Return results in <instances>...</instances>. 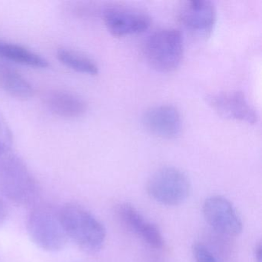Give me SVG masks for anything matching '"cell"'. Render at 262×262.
Returning a JSON list of instances; mask_svg holds the SVG:
<instances>
[{
    "label": "cell",
    "mask_w": 262,
    "mask_h": 262,
    "mask_svg": "<svg viewBox=\"0 0 262 262\" xmlns=\"http://www.w3.org/2000/svg\"><path fill=\"white\" fill-rule=\"evenodd\" d=\"M191 183L186 174L174 167L157 170L147 184V192L151 199L166 206L184 203L191 193Z\"/></svg>",
    "instance_id": "5"
},
{
    "label": "cell",
    "mask_w": 262,
    "mask_h": 262,
    "mask_svg": "<svg viewBox=\"0 0 262 262\" xmlns=\"http://www.w3.org/2000/svg\"><path fill=\"white\" fill-rule=\"evenodd\" d=\"M57 58L66 67L78 73L90 76L99 73V67L95 61L79 52L60 49L58 50Z\"/></svg>",
    "instance_id": "15"
},
{
    "label": "cell",
    "mask_w": 262,
    "mask_h": 262,
    "mask_svg": "<svg viewBox=\"0 0 262 262\" xmlns=\"http://www.w3.org/2000/svg\"><path fill=\"white\" fill-rule=\"evenodd\" d=\"M142 123L150 133L165 139L177 137L182 128L180 112L171 105H156L148 108L142 116Z\"/></svg>",
    "instance_id": "11"
},
{
    "label": "cell",
    "mask_w": 262,
    "mask_h": 262,
    "mask_svg": "<svg viewBox=\"0 0 262 262\" xmlns=\"http://www.w3.org/2000/svg\"><path fill=\"white\" fill-rule=\"evenodd\" d=\"M0 88L19 99H28L34 94L33 85L24 76L4 65H0Z\"/></svg>",
    "instance_id": "14"
},
{
    "label": "cell",
    "mask_w": 262,
    "mask_h": 262,
    "mask_svg": "<svg viewBox=\"0 0 262 262\" xmlns=\"http://www.w3.org/2000/svg\"><path fill=\"white\" fill-rule=\"evenodd\" d=\"M202 213L208 225L217 232L227 236L239 235L243 224L232 204L222 196L208 198L202 206Z\"/></svg>",
    "instance_id": "7"
},
{
    "label": "cell",
    "mask_w": 262,
    "mask_h": 262,
    "mask_svg": "<svg viewBox=\"0 0 262 262\" xmlns=\"http://www.w3.org/2000/svg\"><path fill=\"white\" fill-rule=\"evenodd\" d=\"M179 22L197 36L207 37L214 30L217 10L208 0H191L183 3L178 11Z\"/></svg>",
    "instance_id": "8"
},
{
    "label": "cell",
    "mask_w": 262,
    "mask_h": 262,
    "mask_svg": "<svg viewBox=\"0 0 262 262\" xmlns=\"http://www.w3.org/2000/svg\"><path fill=\"white\" fill-rule=\"evenodd\" d=\"M13 134L4 117L0 112V149H10L13 148Z\"/></svg>",
    "instance_id": "16"
},
{
    "label": "cell",
    "mask_w": 262,
    "mask_h": 262,
    "mask_svg": "<svg viewBox=\"0 0 262 262\" xmlns=\"http://www.w3.org/2000/svg\"><path fill=\"white\" fill-rule=\"evenodd\" d=\"M27 228L32 242L48 252L61 251L68 241L59 211L50 205H34L29 214Z\"/></svg>",
    "instance_id": "3"
},
{
    "label": "cell",
    "mask_w": 262,
    "mask_h": 262,
    "mask_svg": "<svg viewBox=\"0 0 262 262\" xmlns=\"http://www.w3.org/2000/svg\"><path fill=\"white\" fill-rule=\"evenodd\" d=\"M7 214H8V211H7V205L0 197V228L5 223L7 219Z\"/></svg>",
    "instance_id": "18"
},
{
    "label": "cell",
    "mask_w": 262,
    "mask_h": 262,
    "mask_svg": "<svg viewBox=\"0 0 262 262\" xmlns=\"http://www.w3.org/2000/svg\"><path fill=\"white\" fill-rule=\"evenodd\" d=\"M0 57L35 68H47L50 66L48 60L40 55L22 46L3 40H0Z\"/></svg>",
    "instance_id": "13"
},
{
    "label": "cell",
    "mask_w": 262,
    "mask_h": 262,
    "mask_svg": "<svg viewBox=\"0 0 262 262\" xmlns=\"http://www.w3.org/2000/svg\"><path fill=\"white\" fill-rule=\"evenodd\" d=\"M46 103L52 113L61 117H79L87 110L86 103L82 98L64 90L49 93L46 96Z\"/></svg>",
    "instance_id": "12"
},
{
    "label": "cell",
    "mask_w": 262,
    "mask_h": 262,
    "mask_svg": "<svg viewBox=\"0 0 262 262\" xmlns=\"http://www.w3.org/2000/svg\"><path fill=\"white\" fill-rule=\"evenodd\" d=\"M261 244L257 243L254 248V258L255 262H261Z\"/></svg>",
    "instance_id": "19"
},
{
    "label": "cell",
    "mask_w": 262,
    "mask_h": 262,
    "mask_svg": "<svg viewBox=\"0 0 262 262\" xmlns=\"http://www.w3.org/2000/svg\"><path fill=\"white\" fill-rule=\"evenodd\" d=\"M192 254L194 262H219L212 252L199 242L193 245Z\"/></svg>",
    "instance_id": "17"
},
{
    "label": "cell",
    "mask_w": 262,
    "mask_h": 262,
    "mask_svg": "<svg viewBox=\"0 0 262 262\" xmlns=\"http://www.w3.org/2000/svg\"><path fill=\"white\" fill-rule=\"evenodd\" d=\"M143 50L145 59L153 68L162 73L174 71L183 58L182 33L172 28L156 30L147 38Z\"/></svg>",
    "instance_id": "4"
},
{
    "label": "cell",
    "mask_w": 262,
    "mask_h": 262,
    "mask_svg": "<svg viewBox=\"0 0 262 262\" xmlns=\"http://www.w3.org/2000/svg\"><path fill=\"white\" fill-rule=\"evenodd\" d=\"M59 213L67 238L89 254L102 250L106 230L91 211L79 204L68 203L59 210Z\"/></svg>",
    "instance_id": "2"
},
{
    "label": "cell",
    "mask_w": 262,
    "mask_h": 262,
    "mask_svg": "<svg viewBox=\"0 0 262 262\" xmlns=\"http://www.w3.org/2000/svg\"><path fill=\"white\" fill-rule=\"evenodd\" d=\"M208 103L219 115L248 125H255L258 116L242 92L228 91L208 96Z\"/></svg>",
    "instance_id": "9"
},
{
    "label": "cell",
    "mask_w": 262,
    "mask_h": 262,
    "mask_svg": "<svg viewBox=\"0 0 262 262\" xmlns=\"http://www.w3.org/2000/svg\"><path fill=\"white\" fill-rule=\"evenodd\" d=\"M0 192L20 206H34L40 195L37 180L13 148L0 149Z\"/></svg>",
    "instance_id": "1"
},
{
    "label": "cell",
    "mask_w": 262,
    "mask_h": 262,
    "mask_svg": "<svg viewBox=\"0 0 262 262\" xmlns=\"http://www.w3.org/2000/svg\"><path fill=\"white\" fill-rule=\"evenodd\" d=\"M116 215L122 225L150 247L159 249L165 243L159 228L131 204L122 203L116 208Z\"/></svg>",
    "instance_id": "10"
},
{
    "label": "cell",
    "mask_w": 262,
    "mask_h": 262,
    "mask_svg": "<svg viewBox=\"0 0 262 262\" xmlns=\"http://www.w3.org/2000/svg\"><path fill=\"white\" fill-rule=\"evenodd\" d=\"M102 19L108 32L116 37L143 33L151 25L146 13L122 6L106 7L102 12Z\"/></svg>",
    "instance_id": "6"
}]
</instances>
